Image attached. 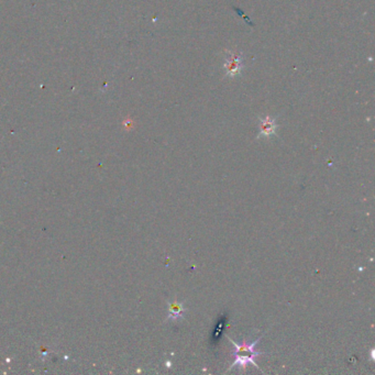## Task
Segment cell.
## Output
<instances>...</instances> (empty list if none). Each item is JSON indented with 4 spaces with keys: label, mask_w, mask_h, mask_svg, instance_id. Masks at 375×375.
<instances>
[{
    "label": "cell",
    "mask_w": 375,
    "mask_h": 375,
    "mask_svg": "<svg viewBox=\"0 0 375 375\" xmlns=\"http://www.w3.org/2000/svg\"><path fill=\"white\" fill-rule=\"evenodd\" d=\"M262 337L263 336H261L255 341L249 342V344H247V342H243V344H237V342H234V340H232L231 338H228L234 346V352H232V356L234 357V363L231 364L230 368L228 369V371L232 370L234 366H239L241 370H246L248 364H253L256 369L261 370L260 366H258V364L255 363L254 359L256 357L264 354L263 352H260L256 350V344H258L259 341L262 339Z\"/></svg>",
    "instance_id": "obj_1"
},
{
    "label": "cell",
    "mask_w": 375,
    "mask_h": 375,
    "mask_svg": "<svg viewBox=\"0 0 375 375\" xmlns=\"http://www.w3.org/2000/svg\"><path fill=\"white\" fill-rule=\"evenodd\" d=\"M242 59L241 55L235 52H228L225 64L226 74L228 76H237L242 71Z\"/></svg>",
    "instance_id": "obj_2"
},
{
    "label": "cell",
    "mask_w": 375,
    "mask_h": 375,
    "mask_svg": "<svg viewBox=\"0 0 375 375\" xmlns=\"http://www.w3.org/2000/svg\"><path fill=\"white\" fill-rule=\"evenodd\" d=\"M259 127H260L259 138L261 137L268 138L273 136V134H275L276 124H275V120L272 119L271 117H266L263 118V119H261Z\"/></svg>",
    "instance_id": "obj_3"
},
{
    "label": "cell",
    "mask_w": 375,
    "mask_h": 375,
    "mask_svg": "<svg viewBox=\"0 0 375 375\" xmlns=\"http://www.w3.org/2000/svg\"><path fill=\"white\" fill-rule=\"evenodd\" d=\"M186 312V308L184 304L179 303L177 300H173L172 303H169V316L166 320H173L176 321L181 318L184 317V313Z\"/></svg>",
    "instance_id": "obj_4"
}]
</instances>
